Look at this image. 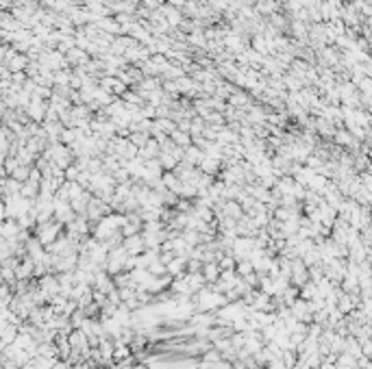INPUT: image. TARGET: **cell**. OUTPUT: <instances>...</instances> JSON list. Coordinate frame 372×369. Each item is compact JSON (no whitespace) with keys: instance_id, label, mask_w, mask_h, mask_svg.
Returning a JSON list of instances; mask_svg holds the SVG:
<instances>
[{"instance_id":"6da1fadb","label":"cell","mask_w":372,"mask_h":369,"mask_svg":"<svg viewBox=\"0 0 372 369\" xmlns=\"http://www.w3.org/2000/svg\"><path fill=\"white\" fill-rule=\"evenodd\" d=\"M205 278H207V280H216L218 278V267L216 265H209V267H205Z\"/></svg>"}]
</instances>
